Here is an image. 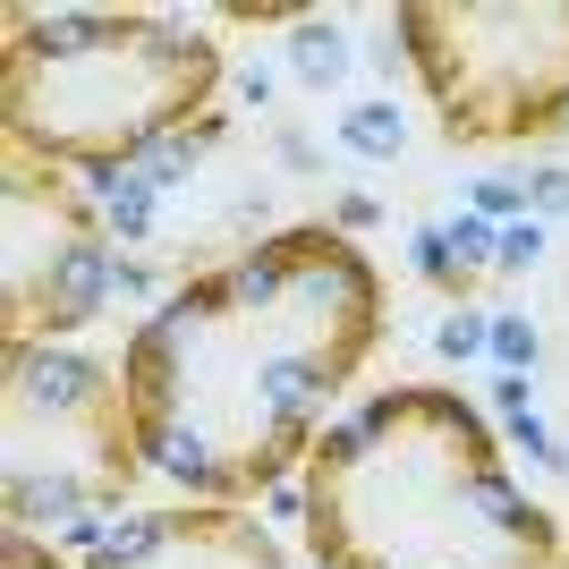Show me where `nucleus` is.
Returning <instances> with one entry per match:
<instances>
[{"label":"nucleus","instance_id":"39448f33","mask_svg":"<svg viewBox=\"0 0 569 569\" xmlns=\"http://www.w3.org/2000/svg\"><path fill=\"white\" fill-rule=\"evenodd\" d=\"M400 43L451 144H527L569 119V0H408Z\"/></svg>","mask_w":569,"mask_h":569},{"label":"nucleus","instance_id":"6e6552de","mask_svg":"<svg viewBox=\"0 0 569 569\" xmlns=\"http://www.w3.org/2000/svg\"><path fill=\"white\" fill-rule=\"evenodd\" d=\"M0 569H69L51 545H34L26 527H0Z\"/></svg>","mask_w":569,"mask_h":569},{"label":"nucleus","instance_id":"20e7f679","mask_svg":"<svg viewBox=\"0 0 569 569\" xmlns=\"http://www.w3.org/2000/svg\"><path fill=\"white\" fill-rule=\"evenodd\" d=\"M144 476L137 417L119 375L69 349H9L0 357V501L9 527H51L86 510H128Z\"/></svg>","mask_w":569,"mask_h":569},{"label":"nucleus","instance_id":"7ed1b4c3","mask_svg":"<svg viewBox=\"0 0 569 569\" xmlns=\"http://www.w3.org/2000/svg\"><path fill=\"white\" fill-rule=\"evenodd\" d=\"M221 94V51L170 18H18L0 51V144L60 170H119Z\"/></svg>","mask_w":569,"mask_h":569},{"label":"nucleus","instance_id":"f257e3e1","mask_svg":"<svg viewBox=\"0 0 569 569\" xmlns=\"http://www.w3.org/2000/svg\"><path fill=\"white\" fill-rule=\"evenodd\" d=\"M382 272L340 230H272L213 263L119 349V391L153 476L256 501L323 442V408L382 340Z\"/></svg>","mask_w":569,"mask_h":569},{"label":"nucleus","instance_id":"423d86ee","mask_svg":"<svg viewBox=\"0 0 569 569\" xmlns=\"http://www.w3.org/2000/svg\"><path fill=\"white\" fill-rule=\"evenodd\" d=\"M111 289V238L77 179L43 153H0V340L43 349L77 332Z\"/></svg>","mask_w":569,"mask_h":569},{"label":"nucleus","instance_id":"f03ea898","mask_svg":"<svg viewBox=\"0 0 569 569\" xmlns=\"http://www.w3.org/2000/svg\"><path fill=\"white\" fill-rule=\"evenodd\" d=\"M315 569H561V527L536 510L493 426L442 382H408L340 417L307 451Z\"/></svg>","mask_w":569,"mask_h":569},{"label":"nucleus","instance_id":"0eeeda50","mask_svg":"<svg viewBox=\"0 0 569 569\" xmlns=\"http://www.w3.org/2000/svg\"><path fill=\"white\" fill-rule=\"evenodd\" d=\"M86 569H289V561L263 536L256 510H238V501H188V510H153V519L119 527L111 545H94Z\"/></svg>","mask_w":569,"mask_h":569},{"label":"nucleus","instance_id":"1a4fd4ad","mask_svg":"<svg viewBox=\"0 0 569 569\" xmlns=\"http://www.w3.org/2000/svg\"><path fill=\"white\" fill-rule=\"evenodd\" d=\"M561 569H569V552H561Z\"/></svg>","mask_w":569,"mask_h":569}]
</instances>
